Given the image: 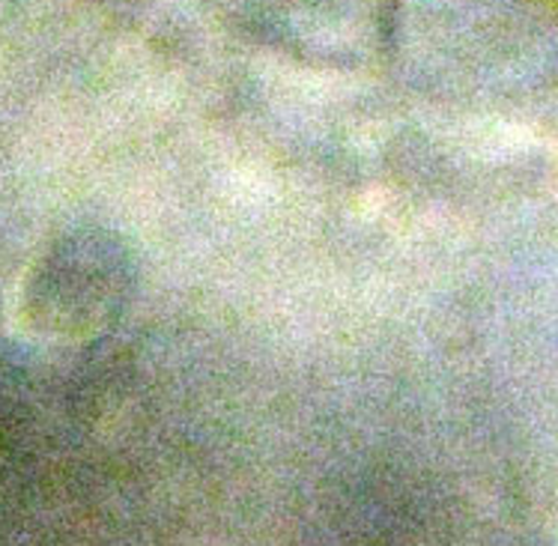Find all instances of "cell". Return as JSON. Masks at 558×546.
Returning <instances> with one entry per match:
<instances>
[{
    "label": "cell",
    "instance_id": "1",
    "mask_svg": "<svg viewBox=\"0 0 558 546\" xmlns=\"http://www.w3.org/2000/svg\"><path fill=\"white\" fill-rule=\"evenodd\" d=\"M123 293V269L108 248H60L36 272V319L43 326L93 329Z\"/></svg>",
    "mask_w": 558,
    "mask_h": 546
}]
</instances>
